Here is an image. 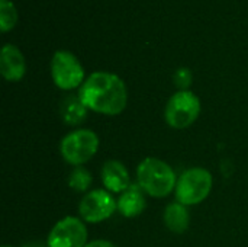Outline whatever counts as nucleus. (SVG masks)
<instances>
[{"label": "nucleus", "mask_w": 248, "mask_h": 247, "mask_svg": "<svg viewBox=\"0 0 248 247\" xmlns=\"http://www.w3.org/2000/svg\"><path fill=\"white\" fill-rule=\"evenodd\" d=\"M78 98L89 111L113 116L125 111L128 105V89L118 74L94 71L81 84Z\"/></svg>", "instance_id": "obj_1"}, {"label": "nucleus", "mask_w": 248, "mask_h": 247, "mask_svg": "<svg viewBox=\"0 0 248 247\" xmlns=\"http://www.w3.org/2000/svg\"><path fill=\"white\" fill-rule=\"evenodd\" d=\"M137 181L147 195L164 198L176 189L177 176L166 162L155 157H147L137 167Z\"/></svg>", "instance_id": "obj_2"}, {"label": "nucleus", "mask_w": 248, "mask_h": 247, "mask_svg": "<svg viewBox=\"0 0 248 247\" xmlns=\"http://www.w3.org/2000/svg\"><path fill=\"white\" fill-rule=\"evenodd\" d=\"M214 186V179L209 170L203 167H190L185 170L176 183V199L177 202L190 207L203 202Z\"/></svg>", "instance_id": "obj_3"}, {"label": "nucleus", "mask_w": 248, "mask_h": 247, "mask_svg": "<svg viewBox=\"0 0 248 247\" xmlns=\"http://www.w3.org/2000/svg\"><path fill=\"white\" fill-rule=\"evenodd\" d=\"M201 108V99L193 92L177 90L167 100L164 109L166 122L174 130H185L199 118Z\"/></svg>", "instance_id": "obj_4"}, {"label": "nucleus", "mask_w": 248, "mask_h": 247, "mask_svg": "<svg viewBox=\"0 0 248 247\" xmlns=\"http://www.w3.org/2000/svg\"><path fill=\"white\" fill-rule=\"evenodd\" d=\"M99 150V137L92 130H74L68 132L60 144L62 159L73 166L87 163Z\"/></svg>", "instance_id": "obj_5"}, {"label": "nucleus", "mask_w": 248, "mask_h": 247, "mask_svg": "<svg viewBox=\"0 0 248 247\" xmlns=\"http://www.w3.org/2000/svg\"><path fill=\"white\" fill-rule=\"evenodd\" d=\"M51 77L61 90H73L84 83V68L80 60L67 49L55 51L51 58Z\"/></svg>", "instance_id": "obj_6"}, {"label": "nucleus", "mask_w": 248, "mask_h": 247, "mask_svg": "<svg viewBox=\"0 0 248 247\" xmlns=\"http://www.w3.org/2000/svg\"><path fill=\"white\" fill-rule=\"evenodd\" d=\"M118 210V202L106 189H93L84 195L78 205L81 220L90 224L102 223L113 215Z\"/></svg>", "instance_id": "obj_7"}, {"label": "nucleus", "mask_w": 248, "mask_h": 247, "mask_svg": "<svg viewBox=\"0 0 248 247\" xmlns=\"http://www.w3.org/2000/svg\"><path fill=\"white\" fill-rule=\"evenodd\" d=\"M87 229L81 218L64 217L51 229L46 246L48 247H86Z\"/></svg>", "instance_id": "obj_8"}, {"label": "nucleus", "mask_w": 248, "mask_h": 247, "mask_svg": "<svg viewBox=\"0 0 248 247\" xmlns=\"http://www.w3.org/2000/svg\"><path fill=\"white\" fill-rule=\"evenodd\" d=\"M0 73L7 82H19L26 73V61L22 51L12 44H6L0 52Z\"/></svg>", "instance_id": "obj_9"}, {"label": "nucleus", "mask_w": 248, "mask_h": 247, "mask_svg": "<svg viewBox=\"0 0 248 247\" xmlns=\"http://www.w3.org/2000/svg\"><path fill=\"white\" fill-rule=\"evenodd\" d=\"M102 183L106 191L112 194H122L131 186L129 172L119 160H109L100 170Z\"/></svg>", "instance_id": "obj_10"}, {"label": "nucleus", "mask_w": 248, "mask_h": 247, "mask_svg": "<svg viewBox=\"0 0 248 247\" xmlns=\"http://www.w3.org/2000/svg\"><path fill=\"white\" fill-rule=\"evenodd\" d=\"M145 192L140 188V185H131L126 191L121 194L118 198V211L121 215L126 218L138 217L144 213L147 207Z\"/></svg>", "instance_id": "obj_11"}, {"label": "nucleus", "mask_w": 248, "mask_h": 247, "mask_svg": "<svg viewBox=\"0 0 248 247\" xmlns=\"http://www.w3.org/2000/svg\"><path fill=\"white\" fill-rule=\"evenodd\" d=\"M163 221L171 233H174V234L185 233L190 224V214H189L187 207L177 201L169 204L164 210Z\"/></svg>", "instance_id": "obj_12"}, {"label": "nucleus", "mask_w": 248, "mask_h": 247, "mask_svg": "<svg viewBox=\"0 0 248 247\" xmlns=\"http://www.w3.org/2000/svg\"><path fill=\"white\" fill-rule=\"evenodd\" d=\"M87 108L77 96H65L60 103V115L67 125H78L87 116Z\"/></svg>", "instance_id": "obj_13"}, {"label": "nucleus", "mask_w": 248, "mask_h": 247, "mask_svg": "<svg viewBox=\"0 0 248 247\" xmlns=\"http://www.w3.org/2000/svg\"><path fill=\"white\" fill-rule=\"evenodd\" d=\"M17 23V10L13 1L0 0V29L3 33L12 31Z\"/></svg>", "instance_id": "obj_14"}, {"label": "nucleus", "mask_w": 248, "mask_h": 247, "mask_svg": "<svg viewBox=\"0 0 248 247\" xmlns=\"http://www.w3.org/2000/svg\"><path fill=\"white\" fill-rule=\"evenodd\" d=\"M92 182H93V178L90 172L84 169L83 166H77L70 173V178H68V185L76 192H86L90 188Z\"/></svg>", "instance_id": "obj_15"}, {"label": "nucleus", "mask_w": 248, "mask_h": 247, "mask_svg": "<svg viewBox=\"0 0 248 247\" xmlns=\"http://www.w3.org/2000/svg\"><path fill=\"white\" fill-rule=\"evenodd\" d=\"M173 82L179 90H189L193 82V74L187 67H180L173 74Z\"/></svg>", "instance_id": "obj_16"}, {"label": "nucleus", "mask_w": 248, "mask_h": 247, "mask_svg": "<svg viewBox=\"0 0 248 247\" xmlns=\"http://www.w3.org/2000/svg\"><path fill=\"white\" fill-rule=\"evenodd\" d=\"M86 247H118V246H116V245H113L112 242H108V240H94V242L87 243Z\"/></svg>", "instance_id": "obj_17"}, {"label": "nucleus", "mask_w": 248, "mask_h": 247, "mask_svg": "<svg viewBox=\"0 0 248 247\" xmlns=\"http://www.w3.org/2000/svg\"><path fill=\"white\" fill-rule=\"evenodd\" d=\"M25 247H44V246H42V245H38V243H36V245H35V243H32V245H26Z\"/></svg>", "instance_id": "obj_18"}, {"label": "nucleus", "mask_w": 248, "mask_h": 247, "mask_svg": "<svg viewBox=\"0 0 248 247\" xmlns=\"http://www.w3.org/2000/svg\"><path fill=\"white\" fill-rule=\"evenodd\" d=\"M1 247H12V246H1Z\"/></svg>", "instance_id": "obj_19"}]
</instances>
